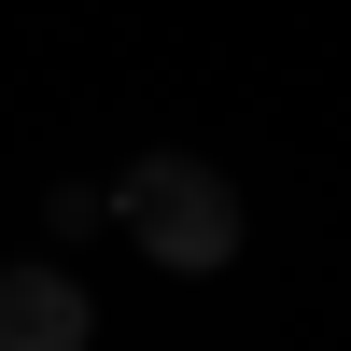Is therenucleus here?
Instances as JSON below:
<instances>
[{"label":"nucleus","mask_w":351,"mask_h":351,"mask_svg":"<svg viewBox=\"0 0 351 351\" xmlns=\"http://www.w3.org/2000/svg\"><path fill=\"white\" fill-rule=\"evenodd\" d=\"M112 211H127V239L155 253L169 281H211L225 253H239V197H225L211 155H141L127 183H112Z\"/></svg>","instance_id":"obj_1"},{"label":"nucleus","mask_w":351,"mask_h":351,"mask_svg":"<svg viewBox=\"0 0 351 351\" xmlns=\"http://www.w3.org/2000/svg\"><path fill=\"white\" fill-rule=\"evenodd\" d=\"M99 309H84L71 267H0V351H84Z\"/></svg>","instance_id":"obj_2"}]
</instances>
